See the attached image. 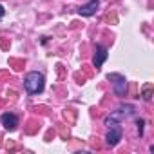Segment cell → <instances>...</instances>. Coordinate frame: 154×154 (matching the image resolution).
Returning <instances> with one entry per match:
<instances>
[{"mask_svg":"<svg viewBox=\"0 0 154 154\" xmlns=\"http://www.w3.org/2000/svg\"><path fill=\"white\" fill-rule=\"evenodd\" d=\"M24 85H26V91L29 94H38L44 91V85H45V80H44V74L38 72V71H31L26 74V80H24Z\"/></svg>","mask_w":154,"mask_h":154,"instance_id":"obj_1","label":"cell"},{"mask_svg":"<svg viewBox=\"0 0 154 154\" xmlns=\"http://www.w3.org/2000/svg\"><path fill=\"white\" fill-rule=\"evenodd\" d=\"M107 80L112 84V87H114V93L118 94V96H125V93H127V80H125V76H122V74H109L107 76Z\"/></svg>","mask_w":154,"mask_h":154,"instance_id":"obj_2","label":"cell"},{"mask_svg":"<svg viewBox=\"0 0 154 154\" xmlns=\"http://www.w3.org/2000/svg\"><path fill=\"white\" fill-rule=\"evenodd\" d=\"M105 140H107V145H111V147L118 145L120 140H122V129H120V125L109 127V132H107V138Z\"/></svg>","mask_w":154,"mask_h":154,"instance_id":"obj_3","label":"cell"},{"mask_svg":"<svg viewBox=\"0 0 154 154\" xmlns=\"http://www.w3.org/2000/svg\"><path fill=\"white\" fill-rule=\"evenodd\" d=\"M0 122H2V125L8 131H15L17 125H18V116L13 114V112H4L2 116H0Z\"/></svg>","mask_w":154,"mask_h":154,"instance_id":"obj_4","label":"cell"},{"mask_svg":"<svg viewBox=\"0 0 154 154\" xmlns=\"http://www.w3.org/2000/svg\"><path fill=\"white\" fill-rule=\"evenodd\" d=\"M98 8H100V2H98V0H91V2H87L85 6H82V8L78 9V15H82V17H93V15L98 11Z\"/></svg>","mask_w":154,"mask_h":154,"instance_id":"obj_5","label":"cell"},{"mask_svg":"<svg viewBox=\"0 0 154 154\" xmlns=\"http://www.w3.org/2000/svg\"><path fill=\"white\" fill-rule=\"evenodd\" d=\"M107 56H109L107 49H105L103 45H96V51H94V60H93L94 67H96V69H100V67H102V63L107 60Z\"/></svg>","mask_w":154,"mask_h":154,"instance_id":"obj_6","label":"cell"},{"mask_svg":"<svg viewBox=\"0 0 154 154\" xmlns=\"http://www.w3.org/2000/svg\"><path fill=\"white\" fill-rule=\"evenodd\" d=\"M150 89H152V85H150V84H147V85H145V89H143V98H145L147 102L152 98V94H150Z\"/></svg>","mask_w":154,"mask_h":154,"instance_id":"obj_7","label":"cell"},{"mask_svg":"<svg viewBox=\"0 0 154 154\" xmlns=\"http://www.w3.org/2000/svg\"><path fill=\"white\" fill-rule=\"evenodd\" d=\"M136 125H138V132H140V136H141V134H143V120H138Z\"/></svg>","mask_w":154,"mask_h":154,"instance_id":"obj_8","label":"cell"},{"mask_svg":"<svg viewBox=\"0 0 154 154\" xmlns=\"http://www.w3.org/2000/svg\"><path fill=\"white\" fill-rule=\"evenodd\" d=\"M4 13H6V9H4L2 6H0V18H2V17H4Z\"/></svg>","mask_w":154,"mask_h":154,"instance_id":"obj_9","label":"cell"}]
</instances>
